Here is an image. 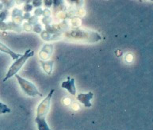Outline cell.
<instances>
[{"label":"cell","instance_id":"cell-10","mask_svg":"<svg viewBox=\"0 0 153 130\" xmlns=\"http://www.w3.org/2000/svg\"><path fill=\"white\" fill-rule=\"evenodd\" d=\"M35 122L37 124L38 130H51L45 117H36Z\"/></svg>","mask_w":153,"mask_h":130},{"label":"cell","instance_id":"cell-24","mask_svg":"<svg viewBox=\"0 0 153 130\" xmlns=\"http://www.w3.org/2000/svg\"><path fill=\"white\" fill-rule=\"evenodd\" d=\"M30 17H31V14H30V13H25V14L23 15V19H25V20H29Z\"/></svg>","mask_w":153,"mask_h":130},{"label":"cell","instance_id":"cell-5","mask_svg":"<svg viewBox=\"0 0 153 130\" xmlns=\"http://www.w3.org/2000/svg\"><path fill=\"white\" fill-rule=\"evenodd\" d=\"M94 97V94L91 91L88 92L86 94H79L77 95V99L80 103H82V105H84L85 107L90 108L92 106V104L91 101Z\"/></svg>","mask_w":153,"mask_h":130},{"label":"cell","instance_id":"cell-15","mask_svg":"<svg viewBox=\"0 0 153 130\" xmlns=\"http://www.w3.org/2000/svg\"><path fill=\"white\" fill-rule=\"evenodd\" d=\"M33 30L35 33H42V26H41V24L37 23L36 25H34L33 26Z\"/></svg>","mask_w":153,"mask_h":130},{"label":"cell","instance_id":"cell-11","mask_svg":"<svg viewBox=\"0 0 153 130\" xmlns=\"http://www.w3.org/2000/svg\"><path fill=\"white\" fill-rule=\"evenodd\" d=\"M12 19H13V22L15 24L19 25L22 21L23 20V15L22 10L18 8H14L12 11Z\"/></svg>","mask_w":153,"mask_h":130},{"label":"cell","instance_id":"cell-1","mask_svg":"<svg viewBox=\"0 0 153 130\" xmlns=\"http://www.w3.org/2000/svg\"><path fill=\"white\" fill-rule=\"evenodd\" d=\"M64 37L70 41H80L86 43H96L102 40V37L98 33L81 28L68 30L63 33V37Z\"/></svg>","mask_w":153,"mask_h":130},{"label":"cell","instance_id":"cell-13","mask_svg":"<svg viewBox=\"0 0 153 130\" xmlns=\"http://www.w3.org/2000/svg\"><path fill=\"white\" fill-rule=\"evenodd\" d=\"M53 7L55 12H59L64 10L65 4H64V0H53Z\"/></svg>","mask_w":153,"mask_h":130},{"label":"cell","instance_id":"cell-22","mask_svg":"<svg viewBox=\"0 0 153 130\" xmlns=\"http://www.w3.org/2000/svg\"><path fill=\"white\" fill-rule=\"evenodd\" d=\"M72 3H74L77 7H80L83 5V0H72Z\"/></svg>","mask_w":153,"mask_h":130},{"label":"cell","instance_id":"cell-25","mask_svg":"<svg viewBox=\"0 0 153 130\" xmlns=\"http://www.w3.org/2000/svg\"><path fill=\"white\" fill-rule=\"evenodd\" d=\"M15 2H16L17 4H22V3H24L25 2V0H15Z\"/></svg>","mask_w":153,"mask_h":130},{"label":"cell","instance_id":"cell-2","mask_svg":"<svg viewBox=\"0 0 153 130\" xmlns=\"http://www.w3.org/2000/svg\"><path fill=\"white\" fill-rule=\"evenodd\" d=\"M33 56H34V51L32 50V49H27L25 51V53L21 56L19 59H15V61L12 64L11 66L10 67L9 70L7 71V75L3 79L2 82H7L9 79L16 75L20 71L21 68H22L23 65L25 64V62L27 61L30 57H33Z\"/></svg>","mask_w":153,"mask_h":130},{"label":"cell","instance_id":"cell-12","mask_svg":"<svg viewBox=\"0 0 153 130\" xmlns=\"http://www.w3.org/2000/svg\"><path fill=\"white\" fill-rule=\"evenodd\" d=\"M53 64L54 62L53 60H45V61H41V66L43 68L44 71L45 72L47 75H50L53 71Z\"/></svg>","mask_w":153,"mask_h":130},{"label":"cell","instance_id":"cell-23","mask_svg":"<svg viewBox=\"0 0 153 130\" xmlns=\"http://www.w3.org/2000/svg\"><path fill=\"white\" fill-rule=\"evenodd\" d=\"M50 14H51V12L48 8H46V9H45L43 10L44 17H50Z\"/></svg>","mask_w":153,"mask_h":130},{"label":"cell","instance_id":"cell-20","mask_svg":"<svg viewBox=\"0 0 153 130\" xmlns=\"http://www.w3.org/2000/svg\"><path fill=\"white\" fill-rule=\"evenodd\" d=\"M42 14H43V10L41 9V7H37V9L35 10L34 15L36 17H37V18H38L39 16H41Z\"/></svg>","mask_w":153,"mask_h":130},{"label":"cell","instance_id":"cell-14","mask_svg":"<svg viewBox=\"0 0 153 130\" xmlns=\"http://www.w3.org/2000/svg\"><path fill=\"white\" fill-rule=\"evenodd\" d=\"M11 110L8 107V105L4 104L2 102H0V114H5L10 113Z\"/></svg>","mask_w":153,"mask_h":130},{"label":"cell","instance_id":"cell-3","mask_svg":"<svg viewBox=\"0 0 153 130\" xmlns=\"http://www.w3.org/2000/svg\"><path fill=\"white\" fill-rule=\"evenodd\" d=\"M15 77L18 80L19 86L25 94H27L30 97H35V96L37 95L41 96V97L42 96V94L39 91L36 86L33 82L28 81L27 79H25L24 78L21 77L19 75H15Z\"/></svg>","mask_w":153,"mask_h":130},{"label":"cell","instance_id":"cell-19","mask_svg":"<svg viewBox=\"0 0 153 130\" xmlns=\"http://www.w3.org/2000/svg\"><path fill=\"white\" fill-rule=\"evenodd\" d=\"M44 6L46 7V8H50L52 7V5L53 3V0H43Z\"/></svg>","mask_w":153,"mask_h":130},{"label":"cell","instance_id":"cell-21","mask_svg":"<svg viewBox=\"0 0 153 130\" xmlns=\"http://www.w3.org/2000/svg\"><path fill=\"white\" fill-rule=\"evenodd\" d=\"M23 28H24V29H25L26 31H31V30H33V25H30L29 22L24 23V25H23Z\"/></svg>","mask_w":153,"mask_h":130},{"label":"cell","instance_id":"cell-18","mask_svg":"<svg viewBox=\"0 0 153 130\" xmlns=\"http://www.w3.org/2000/svg\"><path fill=\"white\" fill-rule=\"evenodd\" d=\"M33 6L30 3H25L24 5V11L25 13H30V11H32Z\"/></svg>","mask_w":153,"mask_h":130},{"label":"cell","instance_id":"cell-17","mask_svg":"<svg viewBox=\"0 0 153 130\" xmlns=\"http://www.w3.org/2000/svg\"><path fill=\"white\" fill-rule=\"evenodd\" d=\"M43 3V0H32V6L33 7H41Z\"/></svg>","mask_w":153,"mask_h":130},{"label":"cell","instance_id":"cell-6","mask_svg":"<svg viewBox=\"0 0 153 130\" xmlns=\"http://www.w3.org/2000/svg\"><path fill=\"white\" fill-rule=\"evenodd\" d=\"M75 79L74 78L68 77V80L64 81L61 83V87L63 89L67 90L71 95H76V87L75 85Z\"/></svg>","mask_w":153,"mask_h":130},{"label":"cell","instance_id":"cell-16","mask_svg":"<svg viewBox=\"0 0 153 130\" xmlns=\"http://www.w3.org/2000/svg\"><path fill=\"white\" fill-rule=\"evenodd\" d=\"M28 22L30 23V25H36L37 23H38V18L35 16V15H33V16H31L30 18V19L28 20Z\"/></svg>","mask_w":153,"mask_h":130},{"label":"cell","instance_id":"cell-26","mask_svg":"<svg viewBox=\"0 0 153 130\" xmlns=\"http://www.w3.org/2000/svg\"><path fill=\"white\" fill-rule=\"evenodd\" d=\"M2 7H3V4H2V2H1V1H0V11L2 10Z\"/></svg>","mask_w":153,"mask_h":130},{"label":"cell","instance_id":"cell-8","mask_svg":"<svg viewBox=\"0 0 153 130\" xmlns=\"http://www.w3.org/2000/svg\"><path fill=\"white\" fill-rule=\"evenodd\" d=\"M41 38L43 39L44 41H56L63 37V33H51L47 31H44L41 33Z\"/></svg>","mask_w":153,"mask_h":130},{"label":"cell","instance_id":"cell-9","mask_svg":"<svg viewBox=\"0 0 153 130\" xmlns=\"http://www.w3.org/2000/svg\"><path fill=\"white\" fill-rule=\"evenodd\" d=\"M0 51H1V52H2V53L8 54V55L11 57L12 59H14V60L17 59H19V57L22 56L21 54H19V53H14V51L11 50V49H10V48L8 46L6 45L5 44L2 43L1 41H0Z\"/></svg>","mask_w":153,"mask_h":130},{"label":"cell","instance_id":"cell-7","mask_svg":"<svg viewBox=\"0 0 153 130\" xmlns=\"http://www.w3.org/2000/svg\"><path fill=\"white\" fill-rule=\"evenodd\" d=\"M53 52V45L52 44H45L44 45L41 50L39 53V56L41 59L47 60L50 58V56L52 55V53Z\"/></svg>","mask_w":153,"mask_h":130},{"label":"cell","instance_id":"cell-4","mask_svg":"<svg viewBox=\"0 0 153 130\" xmlns=\"http://www.w3.org/2000/svg\"><path fill=\"white\" fill-rule=\"evenodd\" d=\"M54 91H55L54 89L51 90L48 95L46 96L39 104L37 109V117H45V118L48 111H49V109H50L51 100H52Z\"/></svg>","mask_w":153,"mask_h":130}]
</instances>
